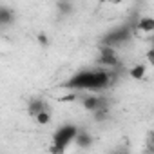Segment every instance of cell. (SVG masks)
Here are the masks:
<instances>
[{
    "label": "cell",
    "instance_id": "6da1fadb",
    "mask_svg": "<svg viewBox=\"0 0 154 154\" xmlns=\"http://www.w3.org/2000/svg\"><path fill=\"white\" fill-rule=\"evenodd\" d=\"M111 84H112V72L107 67H100V69L78 71L65 84H62V87L71 91H105Z\"/></svg>",
    "mask_w": 154,
    "mask_h": 154
},
{
    "label": "cell",
    "instance_id": "7a4b0ae2",
    "mask_svg": "<svg viewBox=\"0 0 154 154\" xmlns=\"http://www.w3.org/2000/svg\"><path fill=\"white\" fill-rule=\"evenodd\" d=\"M78 127L74 123H65L62 127H58V131L53 134V145H51V152H63L67 150V147L76 140L78 136Z\"/></svg>",
    "mask_w": 154,
    "mask_h": 154
},
{
    "label": "cell",
    "instance_id": "3957f363",
    "mask_svg": "<svg viewBox=\"0 0 154 154\" xmlns=\"http://www.w3.org/2000/svg\"><path fill=\"white\" fill-rule=\"evenodd\" d=\"M132 38V27L129 24H123V26H118L114 29H111L109 33L103 35V38L100 40V45H105V47H122L123 44H127L129 40Z\"/></svg>",
    "mask_w": 154,
    "mask_h": 154
},
{
    "label": "cell",
    "instance_id": "277c9868",
    "mask_svg": "<svg viewBox=\"0 0 154 154\" xmlns=\"http://www.w3.org/2000/svg\"><path fill=\"white\" fill-rule=\"evenodd\" d=\"M96 62H98L102 67H107V69H116V67L122 65V62H120V58H118V54H116V49H114V47H105V45H102Z\"/></svg>",
    "mask_w": 154,
    "mask_h": 154
},
{
    "label": "cell",
    "instance_id": "5b68a950",
    "mask_svg": "<svg viewBox=\"0 0 154 154\" xmlns=\"http://www.w3.org/2000/svg\"><path fill=\"white\" fill-rule=\"evenodd\" d=\"M82 105H84V109H87L91 112H96V111L107 109V100L103 96H85L82 100Z\"/></svg>",
    "mask_w": 154,
    "mask_h": 154
},
{
    "label": "cell",
    "instance_id": "8992f818",
    "mask_svg": "<svg viewBox=\"0 0 154 154\" xmlns=\"http://www.w3.org/2000/svg\"><path fill=\"white\" fill-rule=\"evenodd\" d=\"M136 29L143 31V33H154V18L152 17H141L136 24Z\"/></svg>",
    "mask_w": 154,
    "mask_h": 154
},
{
    "label": "cell",
    "instance_id": "52a82bcc",
    "mask_svg": "<svg viewBox=\"0 0 154 154\" xmlns=\"http://www.w3.org/2000/svg\"><path fill=\"white\" fill-rule=\"evenodd\" d=\"M27 109H29V114H31V116H35V114H38L40 111L49 109V107H47V103H45L42 98H33V100L29 102V107H27Z\"/></svg>",
    "mask_w": 154,
    "mask_h": 154
},
{
    "label": "cell",
    "instance_id": "ba28073f",
    "mask_svg": "<svg viewBox=\"0 0 154 154\" xmlns=\"http://www.w3.org/2000/svg\"><path fill=\"white\" fill-rule=\"evenodd\" d=\"M145 72H147L145 63H138V65L131 67V78H134V80H143V78H145Z\"/></svg>",
    "mask_w": 154,
    "mask_h": 154
},
{
    "label": "cell",
    "instance_id": "9c48e42d",
    "mask_svg": "<svg viewBox=\"0 0 154 154\" xmlns=\"http://www.w3.org/2000/svg\"><path fill=\"white\" fill-rule=\"evenodd\" d=\"M33 118H35V122H36L38 125H47V123L51 122V112H49V109H44V111H40L38 114H35Z\"/></svg>",
    "mask_w": 154,
    "mask_h": 154
},
{
    "label": "cell",
    "instance_id": "30bf717a",
    "mask_svg": "<svg viewBox=\"0 0 154 154\" xmlns=\"http://www.w3.org/2000/svg\"><path fill=\"white\" fill-rule=\"evenodd\" d=\"M74 143H78L80 147H85V145H91V136L85 134V132H78V136H76Z\"/></svg>",
    "mask_w": 154,
    "mask_h": 154
},
{
    "label": "cell",
    "instance_id": "8fae6325",
    "mask_svg": "<svg viewBox=\"0 0 154 154\" xmlns=\"http://www.w3.org/2000/svg\"><path fill=\"white\" fill-rule=\"evenodd\" d=\"M0 22H2L4 26H8V24L11 22V13H9L8 8H2V9H0Z\"/></svg>",
    "mask_w": 154,
    "mask_h": 154
},
{
    "label": "cell",
    "instance_id": "7c38bea8",
    "mask_svg": "<svg viewBox=\"0 0 154 154\" xmlns=\"http://www.w3.org/2000/svg\"><path fill=\"white\" fill-rule=\"evenodd\" d=\"M58 8H60V11H62V13H69V11L72 9V8H71V4L67 2V0H62V2L58 4Z\"/></svg>",
    "mask_w": 154,
    "mask_h": 154
},
{
    "label": "cell",
    "instance_id": "4fadbf2b",
    "mask_svg": "<svg viewBox=\"0 0 154 154\" xmlns=\"http://www.w3.org/2000/svg\"><path fill=\"white\" fill-rule=\"evenodd\" d=\"M145 58H147V63H150V65H154V47H150V51L145 54Z\"/></svg>",
    "mask_w": 154,
    "mask_h": 154
},
{
    "label": "cell",
    "instance_id": "5bb4252c",
    "mask_svg": "<svg viewBox=\"0 0 154 154\" xmlns=\"http://www.w3.org/2000/svg\"><path fill=\"white\" fill-rule=\"evenodd\" d=\"M125 0H100V4H114V6H118V4H123Z\"/></svg>",
    "mask_w": 154,
    "mask_h": 154
},
{
    "label": "cell",
    "instance_id": "9a60e30c",
    "mask_svg": "<svg viewBox=\"0 0 154 154\" xmlns=\"http://www.w3.org/2000/svg\"><path fill=\"white\" fill-rule=\"evenodd\" d=\"M152 47H154V38H152Z\"/></svg>",
    "mask_w": 154,
    "mask_h": 154
}]
</instances>
